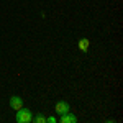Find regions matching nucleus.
Here are the masks:
<instances>
[{
  "label": "nucleus",
  "mask_w": 123,
  "mask_h": 123,
  "mask_svg": "<svg viewBox=\"0 0 123 123\" xmlns=\"http://www.w3.org/2000/svg\"><path fill=\"white\" fill-rule=\"evenodd\" d=\"M17 122L18 123H31L33 122V113H31V110H28V108H18L17 110Z\"/></svg>",
  "instance_id": "obj_1"
},
{
  "label": "nucleus",
  "mask_w": 123,
  "mask_h": 123,
  "mask_svg": "<svg viewBox=\"0 0 123 123\" xmlns=\"http://www.w3.org/2000/svg\"><path fill=\"white\" fill-rule=\"evenodd\" d=\"M69 110H71V107H69L67 102H57L56 107H54V112H56L57 115H64V113H67Z\"/></svg>",
  "instance_id": "obj_2"
},
{
  "label": "nucleus",
  "mask_w": 123,
  "mask_h": 123,
  "mask_svg": "<svg viewBox=\"0 0 123 123\" xmlns=\"http://www.w3.org/2000/svg\"><path fill=\"white\" fill-rule=\"evenodd\" d=\"M10 107H12L13 110L21 108V107H23V100H21V97H17V95L10 97Z\"/></svg>",
  "instance_id": "obj_3"
},
{
  "label": "nucleus",
  "mask_w": 123,
  "mask_h": 123,
  "mask_svg": "<svg viewBox=\"0 0 123 123\" xmlns=\"http://www.w3.org/2000/svg\"><path fill=\"white\" fill-rule=\"evenodd\" d=\"M76 122H77L76 115H72L71 112H67V113L61 115V123H76Z\"/></svg>",
  "instance_id": "obj_4"
},
{
  "label": "nucleus",
  "mask_w": 123,
  "mask_h": 123,
  "mask_svg": "<svg viewBox=\"0 0 123 123\" xmlns=\"http://www.w3.org/2000/svg\"><path fill=\"white\" fill-rule=\"evenodd\" d=\"M89 46H90V41H89L87 38L79 39V49H80V51H84V53H87V51H89Z\"/></svg>",
  "instance_id": "obj_5"
},
{
  "label": "nucleus",
  "mask_w": 123,
  "mask_h": 123,
  "mask_svg": "<svg viewBox=\"0 0 123 123\" xmlns=\"http://www.w3.org/2000/svg\"><path fill=\"white\" fill-rule=\"evenodd\" d=\"M33 120H35V123H46V118H44L43 115H36V117H33Z\"/></svg>",
  "instance_id": "obj_6"
},
{
  "label": "nucleus",
  "mask_w": 123,
  "mask_h": 123,
  "mask_svg": "<svg viewBox=\"0 0 123 123\" xmlns=\"http://www.w3.org/2000/svg\"><path fill=\"white\" fill-rule=\"evenodd\" d=\"M46 122H49V123H56L57 120H56V117H49V118H46Z\"/></svg>",
  "instance_id": "obj_7"
}]
</instances>
